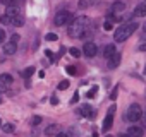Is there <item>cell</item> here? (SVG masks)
<instances>
[{
  "label": "cell",
  "mask_w": 146,
  "mask_h": 137,
  "mask_svg": "<svg viewBox=\"0 0 146 137\" xmlns=\"http://www.w3.org/2000/svg\"><path fill=\"white\" fill-rule=\"evenodd\" d=\"M11 41L17 45V41H19V34H12V36H11Z\"/></svg>",
  "instance_id": "f1b7e54d"
},
{
  "label": "cell",
  "mask_w": 146,
  "mask_h": 137,
  "mask_svg": "<svg viewBox=\"0 0 146 137\" xmlns=\"http://www.w3.org/2000/svg\"><path fill=\"white\" fill-rule=\"evenodd\" d=\"M45 55H46V57H48L50 60H53V53H52L50 50H46V51H45Z\"/></svg>",
  "instance_id": "1f68e13d"
},
{
  "label": "cell",
  "mask_w": 146,
  "mask_h": 137,
  "mask_svg": "<svg viewBox=\"0 0 146 137\" xmlns=\"http://www.w3.org/2000/svg\"><path fill=\"white\" fill-rule=\"evenodd\" d=\"M144 2H146V0H144Z\"/></svg>",
  "instance_id": "7bdbcfd3"
},
{
  "label": "cell",
  "mask_w": 146,
  "mask_h": 137,
  "mask_svg": "<svg viewBox=\"0 0 146 137\" xmlns=\"http://www.w3.org/2000/svg\"><path fill=\"white\" fill-rule=\"evenodd\" d=\"M144 31H146V24H144Z\"/></svg>",
  "instance_id": "f35d334b"
},
{
  "label": "cell",
  "mask_w": 146,
  "mask_h": 137,
  "mask_svg": "<svg viewBox=\"0 0 146 137\" xmlns=\"http://www.w3.org/2000/svg\"><path fill=\"white\" fill-rule=\"evenodd\" d=\"M67 88H69V81H62V82L58 84V89H60V91H64V89H67Z\"/></svg>",
  "instance_id": "4316f807"
},
{
  "label": "cell",
  "mask_w": 146,
  "mask_h": 137,
  "mask_svg": "<svg viewBox=\"0 0 146 137\" xmlns=\"http://www.w3.org/2000/svg\"><path fill=\"white\" fill-rule=\"evenodd\" d=\"M139 51H146V43H141L139 45Z\"/></svg>",
  "instance_id": "e575fe53"
},
{
  "label": "cell",
  "mask_w": 146,
  "mask_h": 137,
  "mask_svg": "<svg viewBox=\"0 0 146 137\" xmlns=\"http://www.w3.org/2000/svg\"><path fill=\"white\" fill-rule=\"evenodd\" d=\"M72 19H74V17H72V14L69 11H60V12L55 14L53 22H55V26H65V24L72 22Z\"/></svg>",
  "instance_id": "3957f363"
},
{
  "label": "cell",
  "mask_w": 146,
  "mask_h": 137,
  "mask_svg": "<svg viewBox=\"0 0 146 137\" xmlns=\"http://www.w3.org/2000/svg\"><path fill=\"white\" fill-rule=\"evenodd\" d=\"M5 14H7L9 17H14V16L21 14V12H19V9H17V7H14V5H9V7H7V12H5Z\"/></svg>",
  "instance_id": "e0dca14e"
},
{
  "label": "cell",
  "mask_w": 146,
  "mask_h": 137,
  "mask_svg": "<svg viewBox=\"0 0 146 137\" xmlns=\"http://www.w3.org/2000/svg\"><path fill=\"white\" fill-rule=\"evenodd\" d=\"M50 103H52V105H58V99L53 96V98H50Z\"/></svg>",
  "instance_id": "836d02e7"
},
{
  "label": "cell",
  "mask_w": 146,
  "mask_h": 137,
  "mask_svg": "<svg viewBox=\"0 0 146 137\" xmlns=\"http://www.w3.org/2000/svg\"><path fill=\"white\" fill-rule=\"evenodd\" d=\"M55 137H69V135H67V134H64V132H57V135H55Z\"/></svg>",
  "instance_id": "d590c367"
},
{
  "label": "cell",
  "mask_w": 146,
  "mask_h": 137,
  "mask_svg": "<svg viewBox=\"0 0 146 137\" xmlns=\"http://www.w3.org/2000/svg\"><path fill=\"white\" fill-rule=\"evenodd\" d=\"M127 134H129L131 137H143V135H144V130H143L141 127H137V125H131L129 130H127Z\"/></svg>",
  "instance_id": "30bf717a"
},
{
  "label": "cell",
  "mask_w": 146,
  "mask_h": 137,
  "mask_svg": "<svg viewBox=\"0 0 146 137\" xmlns=\"http://www.w3.org/2000/svg\"><path fill=\"white\" fill-rule=\"evenodd\" d=\"M112 125H113V115H112V113H108V115L105 117V120H103V125H102V130H103V132H108Z\"/></svg>",
  "instance_id": "8fae6325"
},
{
  "label": "cell",
  "mask_w": 146,
  "mask_h": 137,
  "mask_svg": "<svg viewBox=\"0 0 146 137\" xmlns=\"http://www.w3.org/2000/svg\"><path fill=\"white\" fill-rule=\"evenodd\" d=\"M11 24L16 26V28H21V26L24 24V16H23V14H17V16L11 17Z\"/></svg>",
  "instance_id": "4fadbf2b"
},
{
  "label": "cell",
  "mask_w": 146,
  "mask_h": 137,
  "mask_svg": "<svg viewBox=\"0 0 146 137\" xmlns=\"http://www.w3.org/2000/svg\"><path fill=\"white\" fill-rule=\"evenodd\" d=\"M127 120L129 122H137V120H141V117H143V110H141V106L139 105H131L129 106V110H127Z\"/></svg>",
  "instance_id": "277c9868"
},
{
  "label": "cell",
  "mask_w": 146,
  "mask_h": 137,
  "mask_svg": "<svg viewBox=\"0 0 146 137\" xmlns=\"http://www.w3.org/2000/svg\"><path fill=\"white\" fill-rule=\"evenodd\" d=\"M119 137H131V135H129V134H120Z\"/></svg>",
  "instance_id": "8d00e7d4"
},
{
  "label": "cell",
  "mask_w": 146,
  "mask_h": 137,
  "mask_svg": "<svg viewBox=\"0 0 146 137\" xmlns=\"http://www.w3.org/2000/svg\"><path fill=\"white\" fill-rule=\"evenodd\" d=\"M45 40H46V41H57V40H58V36H57L55 33H48V34L45 36Z\"/></svg>",
  "instance_id": "7402d4cb"
},
{
  "label": "cell",
  "mask_w": 146,
  "mask_h": 137,
  "mask_svg": "<svg viewBox=\"0 0 146 137\" xmlns=\"http://www.w3.org/2000/svg\"><path fill=\"white\" fill-rule=\"evenodd\" d=\"M69 53H70L72 57H76V58H78V57H81V50H79V48H70V50H69Z\"/></svg>",
  "instance_id": "603a6c76"
},
{
  "label": "cell",
  "mask_w": 146,
  "mask_h": 137,
  "mask_svg": "<svg viewBox=\"0 0 146 137\" xmlns=\"http://www.w3.org/2000/svg\"><path fill=\"white\" fill-rule=\"evenodd\" d=\"M96 51H98L96 43H93V41H86V43H84V46H83V53H84L88 58H93V57L96 55Z\"/></svg>",
  "instance_id": "5b68a950"
},
{
  "label": "cell",
  "mask_w": 146,
  "mask_h": 137,
  "mask_svg": "<svg viewBox=\"0 0 146 137\" xmlns=\"http://www.w3.org/2000/svg\"><path fill=\"white\" fill-rule=\"evenodd\" d=\"M40 123H41V117L40 115H35L31 118V125H40Z\"/></svg>",
  "instance_id": "d4e9b609"
},
{
  "label": "cell",
  "mask_w": 146,
  "mask_h": 137,
  "mask_svg": "<svg viewBox=\"0 0 146 137\" xmlns=\"http://www.w3.org/2000/svg\"><path fill=\"white\" fill-rule=\"evenodd\" d=\"M2 48H4V53L5 55H14L16 50H17V45L12 43V41H5V43H2Z\"/></svg>",
  "instance_id": "52a82bcc"
},
{
  "label": "cell",
  "mask_w": 146,
  "mask_h": 137,
  "mask_svg": "<svg viewBox=\"0 0 146 137\" xmlns=\"http://www.w3.org/2000/svg\"><path fill=\"white\" fill-rule=\"evenodd\" d=\"M11 84H12V77L9 74H0V93L9 91Z\"/></svg>",
  "instance_id": "8992f818"
},
{
  "label": "cell",
  "mask_w": 146,
  "mask_h": 137,
  "mask_svg": "<svg viewBox=\"0 0 146 137\" xmlns=\"http://www.w3.org/2000/svg\"><path fill=\"white\" fill-rule=\"evenodd\" d=\"M2 130L7 132V134H11V132H14V125L12 123H2Z\"/></svg>",
  "instance_id": "ac0fdd59"
},
{
  "label": "cell",
  "mask_w": 146,
  "mask_h": 137,
  "mask_svg": "<svg viewBox=\"0 0 146 137\" xmlns=\"http://www.w3.org/2000/svg\"><path fill=\"white\" fill-rule=\"evenodd\" d=\"M88 7V2H84V0H81L79 2V9H86Z\"/></svg>",
  "instance_id": "4dcf8cb0"
},
{
  "label": "cell",
  "mask_w": 146,
  "mask_h": 137,
  "mask_svg": "<svg viewBox=\"0 0 146 137\" xmlns=\"http://www.w3.org/2000/svg\"><path fill=\"white\" fill-rule=\"evenodd\" d=\"M113 53H115V45H107V46L103 48V57H105V58H110Z\"/></svg>",
  "instance_id": "9a60e30c"
},
{
  "label": "cell",
  "mask_w": 146,
  "mask_h": 137,
  "mask_svg": "<svg viewBox=\"0 0 146 137\" xmlns=\"http://www.w3.org/2000/svg\"><path fill=\"white\" fill-rule=\"evenodd\" d=\"M139 26H137V22H127V24H122L120 28H117V31H115V34H113V40L115 41H119V43H122V41H125L136 29H137Z\"/></svg>",
  "instance_id": "7a4b0ae2"
},
{
  "label": "cell",
  "mask_w": 146,
  "mask_h": 137,
  "mask_svg": "<svg viewBox=\"0 0 146 137\" xmlns=\"http://www.w3.org/2000/svg\"><path fill=\"white\" fill-rule=\"evenodd\" d=\"M0 22H2V24H11V17L7 14H4L2 17H0Z\"/></svg>",
  "instance_id": "484cf974"
},
{
  "label": "cell",
  "mask_w": 146,
  "mask_h": 137,
  "mask_svg": "<svg viewBox=\"0 0 146 137\" xmlns=\"http://www.w3.org/2000/svg\"><path fill=\"white\" fill-rule=\"evenodd\" d=\"M134 16H137V17H146V2H141V4L136 5Z\"/></svg>",
  "instance_id": "7c38bea8"
},
{
  "label": "cell",
  "mask_w": 146,
  "mask_h": 137,
  "mask_svg": "<svg viewBox=\"0 0 146 137\" xmlns=\"http://www.w3.org/2000/svg\"><path fill=\"white\" fill-rule=\"evenodd\" d=\"M103 29H105V31H110V29H113V22H112L110 19H107V21H105V24H103Z\"/></svg>",
  "instance_id": "44dd1931"
},
{
  "label": "cell",
  "mask_w": 146,
  "mask_h": 137,
  "mask_svg": "<svg viewBox=\"0 0 146 137\" xmlns=\"http://www.w3.org/2000/svg\"><path fill=\"white\" fill-rule=\"evenodd\" d=\"M107 137H112V135H107Z\"/></svg>",
  "instance_id": "b9f144b4"
},
{
  "label": "cell",
  "mask_w": 146,
  "mask_h": 137,
  "mask_svg": "<svg viewBox=\"0 0 146 137\" xmlns=\"http://www.w3.org/2000/svg\"><path fill=\"white\" fill-rule=\"evenodd\" d=\"M90 28V19L86 16H81V17H74L72 19V24L69 28V36L70 38H81L83 33Z\"/></svg>",
  "instance_id": "6da1fadb"
},
{
  "label": "cell",
  "mask_w": 146,
  "mask_h": 137,
  "mask_svg": "<svg viewBox=\"0 0 146 137\" xmlns=\"http://www.w3.org/2000/svg\"><path fill=\"white\" fill-rule=\"evenodd\" d=\"M120 60H122V57H120V53H113L110 58H108V68H117L119 65H120Z\"/></svg>",
  "instance_id": "ba28073f"
},
{
  "label": "cell",
  "mask_w": 146,
  "mask_h": 137,
  "mask_svg": "<svg viewBox=\"0 0 146 137\" xmlns=\"http://www.w3.org/2000/svg\"><path fill=\"white\" fill-rule=\"evenodd\" d=\"M33 74H35V67H28L26 70L23 72V76H24V77H31Z\"/></svg>",
  "instance_id": "ffe728a7"
},
{
  "label": "cell",
  "mask_w": 146,
  "mask_h": 137,
  "mask_svg": "<svg viewBox=\"0 0 146 137\" xmlns=\"http://www.w3.org/2000/svg\"><path fill=\"white\" fill-rule=\"evenodd\" d=\"M65 72H67V74H70V76H76V74H78V70H76V67H74V65L65 67Z\"/></svg>",
  "instance_id": "d6986e66"
},
{
  "label": "cell",
  "mask_w": 146,
  "mask_h": 137,
  "mask_svg": "<svg viewBox=\"0 0 146 137\" xmlns=\"http://www.w3.org/2000/svg\"><path fill=\"white\" fill-rule=\"evenodd\" d=\"M79 115H81V117H86V118H93V117H95V110H93L90 105H83V106L79 108Z\"/></svg>",
  "instance_id": "9c48e42d"
},
{
  "label": "cell",
  "mask_w": 146,
  "mask_h": 137,
  "mask_svg": "<svg viewBox=\"0 0 146 137\" xmlns=\"http://www.w3.org/2000/svg\"><path fill=\"white\" fill-rule=\"evenodd\" d=\"M117 91H119V88H113V91H112V94H110V99H115V98H117Z\"/></svg>",
  "instance_id": "f546056e"
},
{
  "label": "cell",
  "mask_w": 146,
  "mask_h": 137,
  "mask_svg": "<svg viewBox=\"0 0 146 137\" xmlns=\"http://www.w3.org/2000/svg\"><path fill=\"white\" fill-rule=\"evenodd\" d=\"M0 103H2V98H0Z\"/></svg>",
  "instance_id": "60d3db41"
},
{
  "label": "cell",
  "mask_w": 146,
  "mask_h": 137,
  "mask_svg": "<svg viewBox=\"0 0 146 137\" xmlns=\"http://www.w3.org/2000/svg\"><path fill=\"white\" fill-rule=\"evenodd\" d=\"M124 9H125V4H124V2H113V4H112V14L124 12Z\"/></svg>",
  "instance_id": "5bb4252c"
},
{
  "label": "cell",
  "mask_w": 146,
  "mask_h": 137,
  "mask_svg": "<svg viewBox=\"0 0 146 137\" xmlns=\"http://www.w3.org/2000/svg\"><path fill=\"white\" fill-rule=\"evenodd\" d=\"M0 43H5V31L0 29Z\"/></svg>",
  "instance_id": "83f0119b"
},
{
  "label": "cell",
  "mask_w": 146,
  "mask_h": 137,
  "mask_svg": "<svg viewBox=\"0 0 146 137\" xmlns=\"http://www.w3.org/2000/svg\"><path fill=\"white\" fill-rule=\"evenodd\" d=\"M96 93H98V88H96V86H93V88L88 91V94H86V96H88V98H95V94H96Z\"/></svg>",
  "instance_id": "cb8c5ba5"
},
{
  "label": "cell",
  "mask_w": 146,
  "mask_h": 137,
  "mask_svg": "<svg viewBox=\"0 0 146 137\" xmlns=\"http://www.w3.org/2000/svg\"><path fill=\"white\" fill-rule=\"evenodd\" d=\"M57 132H58V127L53 123V125H48L46 128H45V135H57Z\"/></svg>",
  "instance_id": "2e32d148"
},
{
  "label": "cell",
  "mask_w": 146,
  "mask_h": 137,
  "mask_svg": "<svg viewBox=\"0 0 146 137\" xmlns=\"http://www.w3.org/2000/svg\"><path fill=\"white\" fill-rule=\"evenodd\" d=\"M93 137H98V134H93Z\"/></svg>",
  "instance_id": "74e56055"
},
{
  "label": "cell",
  "mask_w": 146,
  "mask_h": 137,
  "mask_svg": "<svg viewBox=\"0 0 146 137\" xmlns=\"http://www.w3.org/2000/svg\"><path fill=\"white\" fill-rule=\"evenodd\" d=\"M78 101H79V94L76 93L74 96H72V103H78Z\"/></svg>",
  "instance_id": "d6a6232c"
},
{
  "label": "cell",
  "mask_w": 146,
  "mask_h": 137,
  "mask_svg": "<svg viewBox=\"0 0 146 137\" xmlns=\"http://www.w3.org/2000/svg\"><path fill=\"white\" fill-rule=\"evenodd\" d=\"M0 127H2V122H0Z\"/></svg>",
  "instance_id": "ab89813d"
}]
</instances>
